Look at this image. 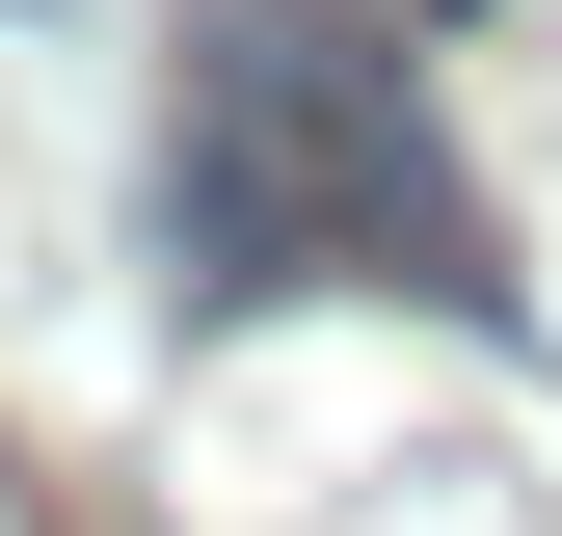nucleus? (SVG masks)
<instances>
[{
  "instance_id": "nucleus-1",
  "label": "nucleus",
  "mask_w": 562,
  "mask_h": 536,
  "mask_svg": "<svg viewBox=\"0 0 562 536\" xmlns=\"http://www.w3.org/2000/svg\"><path fill=\"white\" fill-rule=\"evenodd\" d=\"M429 295V322H509V242H482L456 134H429V54L375 0H188V81H161V295L241 322V295Z\"/></svg>"
},
{
  "instance_id": "nucleus-2",
  "label": "nucleus",
  "mask_w": 562,
  "mask_h": 536,
  "mask_svg": "<svg viewBox=\"0 0 562 536\" xmlns=\"http://www.w3.org/2000/svg\"><path fill=\"white\" fill-rule=\"evenodd\" d=\"M0 536H54V510H27V456H0Z\"/></svg>"
},
{
  "instance_id": "nucleus-3",
  "label": "nucleus",
  "mask_w": 562,
  "mask_h": 536,
  "mask_svg": "<svg viewBox=\"0 0 562 536\" xmlns=\"http://www.w3.org/2000/svg\"><path fill=\"white\" fill-rule=\"evenodd\" d=\"M0 27H54V0H0Z\"/></svg>"
}]
</instances>
